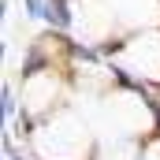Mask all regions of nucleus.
I'll return each mask as SVG.
<instances>
[{
	"mask_svg": "<svg viewBox=\"0 0 160 160\" xmlns=\"http://www.w3.org/2000/svg\"><path fill=\"white\" fill-rule=\"evenodd\" d=\"M45 15L56 19V26H63V30L71 26V8H67L63 0H48V11H45Z\"/></svg>",
	"mask_w": 160,
	"mask_h": 160,
	"instance_id": "nucleus-1",
	"label": "nucleus"
}]
</instances>
